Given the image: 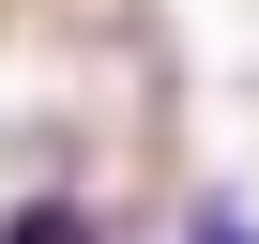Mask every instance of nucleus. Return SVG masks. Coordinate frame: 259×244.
Listing matches in <instances>:
<instances>
[{"instance_id": "2", "label": "nucleus", "mask_w": 259, "mask_h": 244, "mask_svg": "<svg viewBox=\"0 0 259 244\" xmlns=\"http://www.w3.org/2000/svg\"><path fill=\"white\" fill-rule=\"evenodd\" d=\"M183 244H259V214H229V198H213V214H198Z\"/></svg>"}, {"instance_id": "1", "label": "nucleus", "mask_w": 259, "mask_h": 244, "mask_svg": "<svg viewBox=\"0 0 259 244\" xmlns=\"http://www.w3.org/2000/svg\"><path fill=\"white\" fill-rule=\"evenodd\" d=\"M0 244H107V229H92V198H16Z\"/></svg>"}]
</instances>
